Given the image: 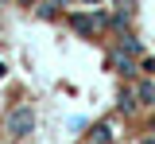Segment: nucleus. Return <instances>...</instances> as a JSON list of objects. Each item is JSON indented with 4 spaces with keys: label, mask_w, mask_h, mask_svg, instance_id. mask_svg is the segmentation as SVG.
Instances as JSON below:
<instances>
[{
    "label": "nucleus",
    "mask_w": 155,
    "mask_h": 144,
    "mask_svg": "<svg viewBox=\"0 0 155 144\" xmlns=\"http://www.w3.org/2000/svg\"><path fill=\"white\" fill-rule=\"evenodd\" d=\"M70 27H74L78 35H101V31H109V8L70 12Z\"/></svg>",
    "instance_id": "1"
},
{
    "label": "nucleus",
    "mask_w": 155,
    "mask_h": 144,
    "mask_svg": "<svg viewBox=\"0 0 155 144\" xmlns=\"http://www.w3.org/2000/svg\"><path fill=\"white\" fill-rule=\"evenodd\" d=\"M4 132H8L12 140L31 136V132H35V109H31V105H16V109L8 113V121H4Z\"/></svg>",
    "instance_id": "2"
},
{
    "label": "nucleus",
    "mask_w": 155,
    "mask_h": 144,
    "mask_svg": "<svg viewBox=\"0 0 155 144\" xmlns=\"http://www.w3.org/2000/svg\"><path fill=\"white\" fill-rule=\"evenodd\" d=\"M109 70H116L124 82H132V78H140V59L128 55L124 47H113V51H109Z\"/></svg>",
    "instance_id": "3"
},
{
    "label": "nucleus",
    "mask_w": 155,
    "mask_h": 144,
    "mask_svg": "<svg viewBox=\"0 0 155 144\" xmlns=\"http://www.w3.org/2000/svg\"><path fill=\"white\" fill-rule=\"evenodd\" d=\"M116 109H120L124 117H136V113H140V98H136V86H132V82L120 86V94H116Z\"/></svg>",
    "instance_id": "4"
},
{
    "label": "nucleus",
    "mask_w": 155,
    "mask_h": 144,
    "mask_svg": "<svg viewBox=\"0 0 155 144\" xmlns=\"http://www.w3.org/2000/svg\"><path fill=\"white\" fill-rule=\"evenodd\" d=\"M116 140V129H113V121H97L89 132H85V144H113Z\"/></svg>",
    "instance_id": "5"
},
{
    "label": "nucleus",
    "mask_w": 155,
    "mask_h": 144,
    "mask_svg": "<svg viewBox=\"0 0 155 144\" xmlns=\"http://www.w3.org/2000/svg\"><path fill=\"white\" fill-rule=\"evenodd\" d=\"M113 47H124V51H128V55H136V59H143V55H147V47H143V39H140V35H132V31H120Z\"/></svg>",
    "instance_id": "6"
},
{
    "label": "nucleus",
    "mask_w": 155,
    "mask_h": 144,
    "mask_svg": "<svg viewBox=\"0 0 155 144\" xmlns=\"http://www.w3.org/2000/svg\"><path fill=\"white\" fill-rule=\"evenodd\" d=\"M66 4H70V0H35V4H31V12H35L39 20H54Z\"/></svg>",
    "instance_id": "7"
},
{
    "label": "nucleus",
    "mask_w": 155,
    "mask_h": 144,
    "mask_svg": "<svg viewBox=\"0 0 155 144\" xmlns=\"http://www.w3.org/2000/svg\"><path fill=\"white\" fill-rule=\"evenodd\" d=\"M132 86H136V98H140V105H155V82L147 78V74L132 78Z\"/></svg>",
    "instance_id": "8"
},
{
    "label": "nucleus",
    "mask_w": 155,
    "mask_h": 144,
    "mask_svg": "<svg viewBox=\"0 0 155 144\" xmlns=\"http://www.w3.org/2000/svg\"><path fill=\"white\" fill-rule=\"evenodd\" d=\"M140 74H147V78L155 74V55H143V59H140Z\"/></svg>",
    "instance_id": "9"
},
{
    "label": "nucleus",
    "mask_w": 155,
    "mask_h": 144,
    "mask_svg": "<svg viewBox=\"0 0 155 144\" xmlns=\"http://www.w3.org/2000/svg\"><path fill=\"white\" fill-rule=\"evenodd\" d=\"M140 144H155V132H147V136H143V140H140Z\"/></svg>",
    "instance_id": "10"
},
{
    "label": "nucleus",
    "mask_w": 155,
    "mask_h": 144,
    "mask_svg": "<svg viewBox=\"0 0 155 144\" xmlns=\"http://www.w3.org/2000/svg\"><path fill=\"white\" fill-rule=\"evenodd\" d=\"M4 74H8V62H0V78H4Z\"/></svg>",
    "instance_id": "11"
},
{
    "label": "nucleus",
    "mask_w": 155,
    "mask_h": 144,
    "mask_svg": "<svg viewBox=\"0 0 155 144\" xmlns=\"http://www.w3.org/2000/svg\"><path fill=\"white\" fill-rule=\"evenodd\" d=\"M19 4H23V8H31V4H35V0H19Z\"/></svg>",
    "instance_id": "12"
},
{
    "label": "nucleus",
    "mask_w": 155,
    "mask_h": 144,
    "mask_svg": "<svg viewBox=\"0 0 155 144\" xmlns=\"http://www.w3.org/2000/svg\"><path fill=\"white\" fill-rule=\"evenodd\" d=\"M147 132H155V117H151V125H147Z\"/></svg>",
    "instance_id": "13"
},
{
    "label": "nucleus",
    "mask_w": 155,
    "mask_h": 144,
    "mask_svg": "<svg viewBox=\"0 0 155 144\" xmlns=\"http://www.w3.org/2000/svg\"><path fill=\"white\" fill-rule=\"evenodd\" d=\"M81 4H101V0H81Z\"/></svg>",
    "instance_id": "14"
}]
</instances>
